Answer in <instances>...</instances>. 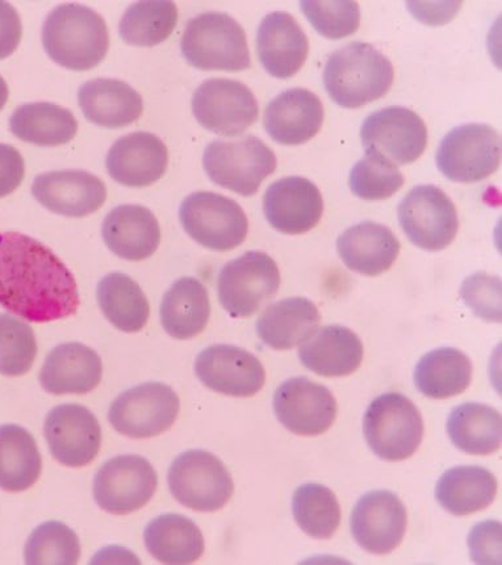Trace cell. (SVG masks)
I'll use <instances>...</instances> for the list:
<instances>
[{
	"instance_id": "23",
	"label": "cell",
	"mask_w": 502,
	"mask_h": 565,
	"mask_svg": "<svg viewBox=\"0 0 502 565\" xmlns=\"http://www.w3.org/2000/svg\"><path fill=\"white\" fill-rule=\"evenodd\" d=\"M325 109L318 95L306 88H290L268 103L264 126L275 142L296 147L320 132Z\"/></svg>"
},
{
	"instance_id": "15",
	"label": "cell",
	"mask_w": 502,
	"mask_h": 565,
	"mask_svg": "<svg viewBox=\"0 0 502 565\" xmlns=\"http://www.w3.org/2000/svg\"><path fill=\"white\" fill-rule=\"evenodd\" d=\"M361 139L364 150L381 154L392 163H414L428 147V128L415 111L387 107L363 121Z\"/></svg>"
},
{
	"instance_id": "36",
	"label": "cell",
	"mask_w": 502,
	"mask_h": 565,
	"mask_svg": "<svg viewBox=\"0 0 502 565\" xmlns=\"http://www.w3.org/2000/svg\"><path fill=\"white\" fill-rule=\"evenodd\" d=\"M43 460L32 434L19 425L0 426V489L18 493L36 484Z\"/></svg>"
},
{
	"instance_id": "3",
	"label": "cell",
	"mask_w": 502,
	"mask_h": 565,
	"mask_svg": "<svg viewBox=\"0 0 502 565\" xmlns=\"http://www.w3.org/2000/svg\"><path fill=\"white\" fill-rule=\"evenodd\" d=\"M392 62L376 47L352 43L330 54L324 71L327 92L343 108H360L383 98L394 85Z\"/></svg>"
},
{
	"instance_id": "8",
	"label": "cell",
	"mask_w": 502,
	"mask_h": 565,
	"mask_svg": "<svg viewBox=\"0 0 502 565\" xmlns=\"http://www.w3.org/2000/svg\"><path fill=\"white\" fill-rule=\"evenodd\" d=\"M168 480L179 504L195 512H217L235 492V482L223 461L203 450L179 455L170 467Z\"/></svg>"
},
{
	"instance_id": "38",
	"label": "cell",
	"mask_w": 502,
	"mask_h": 565,
	"mask_svg": "<svg viewBox=\"0 0 502 565\" xmlns=\"http://www.w3.org/2000/svg\"><path fill=\"white\" fill-rule=\"evenodd\" d=\"M96 299L106 319L121 332L137 333L147 327L149 301L141 287L128 275H106L98 282Z\"/></svg>"
},
{
	"instance_id": "49",
	"label": "cell",
	"mask_w": 502,
	"mask_h": 565,
	"mask_svg": "<svg viewBox=\"0 0 502 565\" xmlns=\"http://www.w3.org/2000/svg\"><path fill=\"white\" fill-rule=\"evenodd\" d=\"M9 85H7V82L4 81L2 75H0V111H2V109L4 108L7 100H9Z\"/></svg>"
},
{
	"instance_id": "37",
	"label": "cell",
	"mask_w": 502,
	"mask_h": 565,
	"mask_svg": "<svg viewBox=\"0 0 502 565\" xmlns=\"http://www.w3.org/2000/svg\"><path fill=\"white\" fill-rule=\"evenodd\" d=\"M447 434L453 446L471 455L496 452L502 439V418L490 405L466 403L457 406L447 419Z\"/></svg>"
},
{
	"instance_id": "13",
	"label": "cell",
	"mask_w": 502,
	"mask_h": 565,
	"mask_svg": "<svg viewBox=\"0 0 502 565\" xmlns=\"http://www.w3.org/2000/svg\"><path fill=\"white\" fill-rule=\"evenodd\" d=\"M158 487L157 472L140 455H120L96 472L93 492L107 513L126 515L146 507Z\"/></svg>"
},
{
	"instance_id": "21",
	"label": "cell",
	"mask_w": 502,
	"mask_h": 565,
	"mask_svg": "<svg viewBox=\"0 0 502 565\" xmlns=\"http://www.w3.org/2000/svg\"><path fill=\"white\" fill-rule=\"evenodd\" d=\"M32 194L47 211L81 218L93 215L106 203L107 189L92 172L61 170L34 179Z\"/></svg>"
},
{
	"instance_id": "42",
	"label": "cell",
	"mask_w": 502,
	"mask_h": 565,
	"mask_svg": "<svg viewBox=\"0 0 502 565\" xmlns=\"http://www.w3.org/2000/svg\"><path fill=\"white\" fill-rule=\"evenodd\" d=\"M405 178L387 158L366 151V156L354 164L349 185L353 194L363 200H385L403 188Z\"/></svg>"
},
{
	"instance_id": "33",
	"label": "cell",
	"mask_w": 502,
	"mask_h": 565,
	"mask_svg": "<svg viewBox=\"0 0 502 565\" xmlns=\"http://www.w3.org/2000/svg\"><path fill=\"white\" fill-rule=\"evenodd\" d=\"M149 554L163 564H192L205 550L201 529L188 516L163 514L148 523L143 532Z\"/></svg>"
},
{
	"instance_id": "46",
	"label": "cell",
	"mask_w": 502,
	"mask_h": 565,
	"mask_svg": "<svg viewBox=\"0 0 502 565\" xmlns=\"http://www.w3.org/2000/svg\"><path fill=\"white\" fill-rule=\"evenodd\" d=\"M472 559L480 564L501 562V526L499 522L487 521L474 527L469 537Z\"/></svg>"
},
{
	"instance_id": "32",
	"label": "cell",
	"mask_w": 502,
	"mask_h": 565,
	"mask_svg": "<svg viewBox=\"0 0 502 565\" xmlns=\"http://www.w3.org/2000/svg\"><path fill=\"white\" fill-rule=\"evenodd\" d=\"M498 494V480L479 466H459L445 472L436 487V499L453 515L481 512L491 507Z\"/></svg>"
},
{
	"instance_id": "18",
	"label": "cell",
	"mask_w": 502,
	"mask_h": 565,
	"mask_svg": "<svg viewBox=\"0 0 502 565\" xmlns=\"http://www.w3.org/2000/svg\"><path fill=\"white\" fill-rule=\"evenodd\" d=\"M195 372L205 387L225 396L252 397L266 384L256 355L231 344H213L196 356Z\"/></svg>"
},
{
	"instance_id": "25",
	"label": "cell",
	"mask_w": 502,
	"mask_h": 565,
	"mask_svg": "<svg viewBox=\"0 0 502 565\" xmlns=\"http://www.w3.org/2000/svg\"><path fill=\"white\" fill-rule=\"evenodd\" d=\"M103 363L84 343L68 342L54 348L40 371V384L52 395H86L102 382Z\"/></svg>"
},
{
	"instance_id": "14",
	"label": "cell",
	"mask_w": 502,
	"mask_h": 565,
	"mask_svg": "<svg viewBox=\"0 0 502 565\" xmlns=\"http://www.w3.org/2000/svg\"><path fill=\"white\" fill-rule=\"evenodd\" d=\"M192 113L204 129L237 137L258 120L259 106L252 89L238 81L215 78L203 82L192 96Z\"/></svg>"
},
{
	"instance_id": "10",
	"label": "cell",
	"mask_w": 502,
	"mask_h": 565,
	"mask_svg": "<svg viewBox=\"0 0 502 565\" xmlns=\"http://www.w3.org/2000/svg\"><path fill=\"white\" fill-rule=\"evenodd\" d=\"M437 167L449 181L477 183L490 178L501 163L498 130L485 124H466L445 136L436 156Z\"/></svg>"
},
{
	"instance_id": "40",
	"label": "cell",
	"mask_w": 502,
	"mask_h": 565,
	"mask_svg": "<svg viewBox=\"0 0 502 565\" xmlns=\"http://www.w3.org/2000/svg\"><path fill=\"white\" fill-rule=\"evenodd\" d=\"M292 512L302 532L316 540H330L341 525L339 500L332 489L316 482L296 489Z\"/></svg>"
},
{
	"instance_id": "30",
	"label": "cell",
	"mask_w": 502,
	"mask_h": 565,
	"mask_svg": "<svg viewBox=\"0 0 502 565\" xmlns=\"http://www.w3.org/2000/svg\"><path fill=\"white\" fill-rule=\"evenodd\" d=\"M321 315L306 298H288L268 306L257 320V333L274 350H290L319 329Z\"/></svg>"
},
{
	"instance_id": "6",
	"label": "cell",
	"mask_w": 502,
	"mask_h": 565,
	"mask_svg": "<svg viewBox=\"0 0 502 565\" xmlns=\"http://www.w3.org/2000/svg\"><path fill=\"white\" fill-rule=\"evenodd\" d=\"M363 433L376 457L402 461L421 445L424 419L407 396L389 392L370 404L363 417Z\"/></svg>"
},
{
	"instance_id": "19",
	"label": "cell",
	"mask_w": 502,
	"mask_h": 565,
	"mask_svg": "<svg viewBox=\"0 0 502 565\" xmlns=\"http://www.w3.org/2000/svg\"><path fill=\"white\" fill-rule=\"evenodd\" d=\"M407 526V508L389 491L362 495L350 520L355 542L374 555H388L400 546Z\"/></svg>"
},
{
	"instance_id": "24",
	"label": "cell",
	"mask_w": 502,
	"mask_h": 565,
	"mask_svg": "<svg viewBox=\"0 0 502 565\" xmlns=\"http://www.w3.org/2000/svg\"><path fill=\"white\" fill-rule=\"evenodd\" d=\"M257 51L265 71L278 79L292 78L305 66L309 41L288 12L268 13L257 33Z\"/></svg>"
},
{
	"instance_id": "17",
	"label": "cell",
	"mask_w": 502,
	"mask_h": 565,
	"mask_svg": "<svg viewBox=\"0 0 502 565\" xmlns=\"http://www.w3.org/2000/svg\"><path fill=\"white\" fill-rule=\"evenodd\" d=\"M44 436L53 458L61 465L81 468L93 463L102 446V427L84 405H58L47 413Z\"/></svg>"
},
{
	"instance_id": "47",
	"label": "cell",
	"mask_w": 502,
	"mask_h": 565,
	"mask_svg": "<svg viewBox=\"0 0 502 565\" xmlns=\"http://www.w3.org/2000/svg\"><path fill=\"white\" fill-rule=\"evenodd\" d=\"M24 175L23 156L11 145L0 143V199L11 195L22 184Z\"/></svg>"
},
{
	"instance_id": "1",
	"label": "cell",
	"mask_w": 502,
	"mask_h": 565,
	"mask_svg": "<svg viewBox=\"0 0 502 565\" xmlns=\"http://www.w3.org/2000/svg\"><path fill=\"white\" fill-rule=\"evenodd\" d=\"M77 281L56 254L26 234L0 233V306L31 322L78 312Z\"/></svg>"
},
{
	"instance_id": "28",
	"label": "cell",
	"mask_w": 502,
	"mask_h": 565,
	"mask_svg": "<svg viewBox=\"0 0 502 565\" xmlns=\"http://www.w3.org/2000/svg\"><path fill=\"white\" fill-rule=\"evenodd\" d=\"M363 355L360 337L341 326L316 330L299 348L301 363L314 374L327 377L354 374L361 367Z\"/></svg>"
},
{
	"instance_id": "5",
	"label": "cell",
	"mask_w": 502,
	"mask_h": 565,
	"mask_svg": "<svg viewBox=\"0 0 502 565\" xmlns=\"http://www.w3.org/2000/svg\"><path fill=\"white\" fill-rule=\"evenodd\" d=\"M203 167L211 181L241 196H253L278 168L277 156L256 136L216 140L204 150Z\"/></svg>"
},
{
	"instance_id": "41",
	"label": "cell",
	"mask_w": 502,
	"mask_h": 565,
	"mask_svg": "<svg viewBox=\"0 0 502 565\" xmlns=\"http://www.w3.org/2000/svg\"><path fill=\"white\" fill-rule=\"evenodd\" d=\"M24 556L30 565H74L79 562L77 534L58 521L43 523L26 541Z\"/></svg>"
},
{
	"instance_id": "11",
	"label": "cell",
	"mask_w": 502,
	"mask_h": 565,
	"mask_svg": "<svg viewBox=\"0 0 502 565\" xmlns=\"http://www.w3.org/2000/svg\"><path fill=\"white\" fill-rule=\"evenodd\" d=\"M181 399L163 383H143L124 391L109 406L114 429L133 439H147L168 431L177 422Z\"/></svg>"
},
{
	"instance_id": "35",
	"label": "cell",
	"mask_w": 502,
	"mask_h": 565,
	"mask_svg": "<svg viewBox=\"0 0 502 565\" xmlns=\"http://www.w3.org/2000/svg\"><path fill=\"white\" fill-rule=\"evenodd\" d=\"M472 362L463 351L439 348L424 355L415 370V384L423 395L445 399L463 394L472 381Z\"/></svg>"
},
{
	"instance_id": "12",
	"label": "cell",
	"mask_w": 502,
	"mask_h": 565,
	"mask_svg": "<svg viewBox=\"0 0 502 565\" xmlns=\"http://www.w3.org/2000/svg\"><path fill=\"white\" fill-rule=\"evenodd\" d=\"M398 223L412 244L426 252H441L459 231L456 204L437 185H417L398 205Z\"/></svg>"
},
{
	"instance_id": "39",
	"label": "cell",
	"mask_w": 502,
	"mask_h": 565,
	"mask_svg": "<svg viewBox=\"0 0 502 565\" xmlns=\"http://www.w3.org/2000/svg\"><path fill=\"white\" fill-rule=\"evenodd\" d=\"M178 23V7L169 0H149L129 6L119 24L124 43L133 46H156L173 34Z\"/></svg>"
},
{
	"instance_id": "43",
	"label": "cell",
	"mask_w": 502,
	"mask_h": 565,
	"mask_svg": "<svg viewBox=\"0 0 502 565\" xmlns=\"http://www.w3.org/2000/svg\"><path fill=\"white\" fill-rule=\"evenodd\" d=\"M38 355V341L29 323L15 316L0 315V374L22 376Z\"/></svg>"
},
{
	"instance_id": "44",
	"label": "cell",
	"mask_w": 502,
	"mask_h": 565,
	"mask_svg": "<svg viewBox=\"0 0 502 565\" xmlns=\"http://www.w3.org/2000/svg\"><path fill=\"white\" fill-rule=\"evenodd\" d=\"M300 9L308 22L321 36L341 40L352 36L361 26L360 4L353 0L333 2H300Z\"/></svg>"
},
{
	"instance_id": "48",
	"label": "cell",
	"mask_w": 502,
	"mask_h": 565,
	"mask_svg": "<svg viewBox=\"0 0 502 565\" xmlns=\"http://www.w3.org/2000/svg\"><path fill=\"white\" fill-rule=\"evenodd\" d=\"M22 36V19L15 7L0 2V60L10 57L18 50Z\"/></svg>"
},
{
	"instance_id": "4",
	"label": "cell",
	"mask_w": 502,
	"mask_h": 565,
	"mask_svg": "<svg viewBox=\"0 0 502 565\" xmlns=\"http://www.w3.org/2000/svg\"><path fill=\"white\" fill-rule=\"evenodd\" d=\"M181 51L191 66L205 72H243L252 66L243 26L224 12L192 18L185 25Z\"/></svg>"
},
{
	"instance_id": "9",
	"label": "cell",
	"mask_w": 502,
	"mask_h": 565,
	"mask_svg": "<svg viewBox=\"0 0 502 565\" xmlns=\"http://www.w3.org/2000/svg\"><path fill=\"white\" fill-rule=\"evenodd\" d=\"M279 287L277 262L264 252H247L228 262L217 278L218 300L235 319L257 313L277 295Z\"/></svg>"
},
{
	"instance_id": "7",
	"label": "cell",
	"mask_w": 502,
	"mask_h": 565,
	"mask_svg": "<svg viewBox=\"0 0 502 565\" xmlns=\"http://www.w3.org/2000/svg\"><path fill=\"white\" fill-rule=\"evenodd\" d=\"M179 220L192 239L213 252L236 249L249 232V220L241 205L210 191L185 198L179 209Z\"/></svg>"
},
{
	"instance_id": "2",
	"label": "cell",
	"mask_w": 502,
	"mask_h": 565,
	"mask_svg": "<svg viewBox=\"0 0 502 565\" xmlns=\"http://www.w3.org/2000/svg\"><path fill=\"white\" fill-rule=\"evenodd\" d=\"M43 46L57 65L73 72L92 71L108 53L107 24L98 12L86 6H58L45 19Z\"/></svg>"
},
{
	"instance_id": "22",
	"label": "cell",
	"mask_w": 502,
	"mask_h": 565,
	"mask_svg": "<svg viewBox=\"0 0 502 565\" xmlns=\"http://www.w3.org/2000/svg\"><path fill=\"white\" fill-rule=\"evenodd\" d=\"M169 167V151L160 137L135 132L120 137L108 150L106 168L114 181L126 188L154 184Z\"/></svg>"
},
{
	"instance_id": "29",
	"label": "cell",
	"mask_w": 502,
	"mask_h": 565,
	"mask_svg": "<svg viewBox=\"0 0 502 565\" xmlns=\"http://www.w3.org/2000/svg\"><path fill=\"white\" fill-rule=\"evenodd\" d=\"M78 103L86 119L108 129H119L140 119L141 95L126 82L99 78L79 87Z\"/></svg>"
},
{
	"instance_id": "16",
	"label": "cell",
	"mask_w": 502,
	"mask_h": 565,
	"mask_svg": "<svg viewBox=\"0 0 502 565\" xmlns=\"http://www.w3.org/2000/svg\"><path fill=\"white\" fill-rule=\"evenodd\" d=\"M273 406L275 416L287 430L305 437L324 434L339 413L332 392L302 376L281 383L275 392Z\"/></svg>"
},
{
	"instance_id": "31",
	"label": "cell",
	"mask_w": 502,
	"mask_h": 565,
	"mask_svg": "<svg viewBox=\"0 0 502 565\" xmlns=\"http://www.w3.org/2000/svg\"><path fill=\"white\" fill-rule=\"evenodd\" d=\"M210 316V296L201 280L179 279L163 296L161 323L164 332L175 340H190L201 334Z\"/></svg>"
},
{
	"instance_id": "34",
	"label": "cell",
	"mask_w": 502,
	"mask_h": 565,
	"mask_svg": "<svg viewBox=\"0 0 502 565\" xmlns=\"http://www.w3.org/2000/svg\"><path fill=\"white\" fill-rule=\"evenodd\" d=\"M13 136L38 147H60L71 142L78 132V121L68 109L53 103H29L12 114Z\"/></svg>"
},
{
	"instance_id": "45",
	"label": "cell",
	"mask_w": 502,
	"mask_h": 565,
	"mask_svg": "<svg viewBox=\"0 0 502 565\" xmlns=\"http://www.w3.org/2000/svg\"><path fill=\"white\" fill-rule=\"evenodd\" d=\"M460 296L466 306L488 322L501 321V279L484 273L471 275L463 281Z\"/></svg>"
},
{
	"instance_id": "26",
	"label": "cell",
	"mask_w": 502,
	"mask_h": 565,
	"mask_svg": "<svg viewBox=\"0 0 502 565\" xmlns=\"http://www.w3.org/2000/svg\"><path fill=\"white\" fill-rule=\"evenodd\" d=\"M102 236L119 258L140 262L151 257L160 246L161 226L147 206L124 204L108 213Z\"/></svg>"
},
{
	"instance_id": "20",
	"label": "cell",
	"mask_w": 502,
	"mask_h": 565,
	"mask_svg": "<svg viewBox=\"0 0 502 565\" xmlns=\"http://www.w3.org/2000/svg\"><path fill=\"white\" fill-rule=\"evenodd\" d=\"M265 217L275 231L305 234L324 215V199L313 182L302 177H287L270 184L264 196Z\"/></svg>"
},
{
	"instance_id": "27",
	"label": "cell",
	"mask_w": 502,
	"mask_h": 565,
	"mask_svg": "<svg viewBox=\"0 0 502 565\" xmlns=\"http://www.w3.org/2000/svg\"><path fill=\"white\" fill-rule=\"evenodd\" d=\"M402 245L389 227L363 222L349 227L337 239V250L350 270L377 277L394 266Z\"/></svg>"
}]
</instances>
